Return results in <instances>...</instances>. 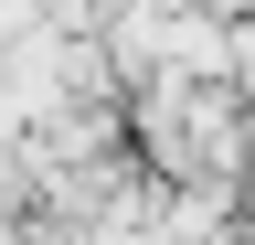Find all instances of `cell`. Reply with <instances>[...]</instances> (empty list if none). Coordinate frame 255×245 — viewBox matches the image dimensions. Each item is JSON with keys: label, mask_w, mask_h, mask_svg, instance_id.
I'll list each match as a JSON object with an SVG mask.
<instances>
[{"label": "cell", "mask_w": 255, "mask_h": 245, "mask_svg": "<svg viewBox=\"0 0 255 245\" xmlns=\"http://www.w3.org/2000/svg\"><path fill=\"white\" fill-rule=\"evenodd\" d=\"M245 245H255V235H245Z\"/></svg>", "instance_id": "1"}]
</instances>
